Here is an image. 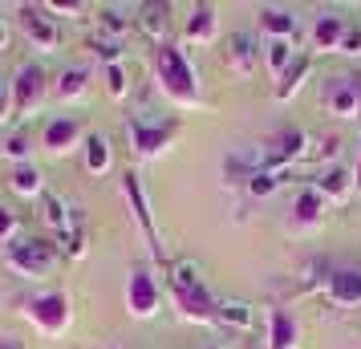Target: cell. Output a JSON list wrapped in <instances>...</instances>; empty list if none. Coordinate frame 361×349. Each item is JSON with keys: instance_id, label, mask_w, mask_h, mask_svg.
<instances>
[{"instance_id": "1", "label": "cell", "mask_w": 361, "mask_h": 349, "mask_svg": "<svg viewBox=\"0 0 361 349\" xmlns=\"http://www.w3.org/2000/svg\"><path fill=\"white\" fill-rule=\"evenodd\" d=\"M166 284H171V297H175V305H179V313L187 317V321L215 325L219 300L207 293V284L199 276L195 260H171V264H166Z\"/></svg>"}, {"instance_id": "2", "label": "cell", "mask_w": 361, "mask_h": 349, "mask_svg": "<svg viewBox=\"0 0 361 349\" xmlns=\"http://www.w3.org/2000/svg\"><path fill=\"white\" fill-rule=\"evenodd\" d=\"M154 78H159V90H163L175 106H199V73H195V66L187 61L183 49L159 45V49H154Z\"/></svg>"}, {"instance_id": "3", "label": "cell", "mask_w": 361, "mask_h": 349, "mask_svg": "<svg viewBox=\"0 0 361 349\" xmlns=\"http://www.w3.org/2000/svg\"><path fill=\"white\" fill-rule=\"evenodd\" d=\"M61 260V248L41 240V235H17L8 248H4V264L13 268L25 281H37V276H49Z\"/></svg>"}, {"instance_id": "4", "label": "cell", "mask_w": 361, "mask_h": 349, "mask_svg": "<svg viewBox=\"0 0 361 349\" xmlns=\"http://www.w3.org/2000/svg\"><path fill=\"white\" fill-rule=\"evenodd\" d=\"M20 313L33 321L45 337H61L73 321V309H69L66 293H33V297L20 300Z\"/></svg>"}, {"instance_id": "5", "label": "cell", "mask_w": 361, "mask_h": 349, "mask_svg": "<svg viewBox=\"0 0 361 349\" xmlns=\"http://www.w3.org/2000/svg\"><path fill=\"white\" fill-rule=\"evenodd\" d=\"M126 134H130V147H134V154H138V159H159V154L175 142L179 122H175V118L154 122V118L130 114V118H126Z\"/></svg>"}, {"instance_id": "6", "label": "cell", "mask_w": 361, "mask_h": 349, "mask_svg": "<svg viewBox=\"0 0 361 349\" xmlns=\"http://www.w3.org/2000/svg\"><path fill=\"white\" fill-rule=\"evenodd\" d=\"M8 82H13V114L29 118L33 110L45 106V98H49V73L37 66V61L17 66V73H13Z\"/></svg>"}, {"instance_id": "7", "label": "cell", "mask_w": 361, "mask_h": 349, "mask_svg": "<svg viewBox=\"0 0 361 349\" xmlns=\"http://www.w3.org/2000/svg\"><path fill=\"white\" fill-rule=\"evenodd\" d=\"M20 17V33L29 37V45L41 53H53L61 45V29H57V20L49 17V8L45 4H20L17 8Z\"/></svg>"}, {"instance_id": "8", "label": "cell", "mask_w": 361, "mask_h": 349, "mask_svg": "<svg viewBox=\"0 0 361 349\" xmlns=\"http://www.w3.org/2000/svg\"><path fill=\"white\" fill-rule=\"evenodd\" d=\"M159 300H163V293H159L154 272L150 268H134L130 281H126V313L134 321H147V317L159 313Z\"/></svg>"}, {"instance_id": "9", "label": "cell", "mask_w": 361, "mask_h": 349, "mask_svg": "<svg viewBox=\"0 0 361 349\" xmlns=\"http://www.w3.org/2000/svg\"><path fill=\"white\" fill-rule=\"evenodd\" d=\"M321 106L337 118H361V82L349 73L329 78L325 90H321Z\"/></svg>"}, {"instance_id": "10", "label": "cell", "mask_w": 361, "mask_h": 349, "mask_svg": "<svg viewBox=\"0 0 361 349\" xmlns=\"http://www.w3.org/2000/svg\"><path fill=\"white\" fill-rule=\"evenodd\" d=\"M122 195H126V203H130V212H134V224L142 228V235H147L150 252H154V260H163V244H159V232H154V219H150L147 191H142V179H138L134 171H126V175H122Z\"/></svg>"}, {"instance_id": "11", "label": "cell", "mask_w": 361, "mask_h": 349, "mask_svg": "<svg viewBox=\"0 0 361 349\" xmlns=\"http://www.w3.org/2000/svg\"><path fill=\"white\" fill-rule=\"evenodd\" d=\"M264 166H268L264 147H235V150H228V159H224V179H228V187H247Z\"/></svg>"}, {"instance_id": "12", "label": "cell", "mask_w": 361, "mask_h": 349, "mask_svg": "<svg viewBox=\"0 0 361 349\" xmlns=\"http://www.w3.org/2000/svg\"><path fill=\"white\" fill-rule=\"evenodd\" d=\"M321 288L333 305H361V268H329Z\"/></svg>"}, {"instance_id": "13", "label": "cell", "mask_w": 361, "mask_h": 349, "mask_svg": "<svg viewBox=\"0 0 361 349\" xmlns=\"http://www.w3.org/2000/svg\"><path fill=\"white\" fill-rule=\"evenodd\" d=\"M224 61L235 78H252L256 73V61H260V45L252 33H231L228 37V49H224Z\"/></svg>"}, {"instance_id": "14", "label": "cell", "mask_w": 361, "mask_h": 349, "mask_svg": "<svg viewBox=\"0 0 361 349\" xmlns=\"http://www.w3.org/2000/svg\"><path fill=\"white\" fill-rule=\"evenodd\" d=\"M78 142H82V122L78 118H49L45 130H41V147L49 154H69Z\"/></svg>"}, {"instance_id": "15", "label": "cell", "mask_w": 361, "mask_h": 349, "mask_svg": "<svg viewBox=\"0 0 361 349\" xmlns=\"http://www.w3.org/2000/svg\"><path fill=\"white\" fill-rule=\"evenodd\" d=\"M325 212H329V200L312 183H305L296 191V200H293V224L296 228H317V224L325 219Z\"/></svg>"}, {"instance_id": "16", "label": "cell", "mask_w": 361, "mask_h": 349, "mask_svg": "<svg viewBox=\"0 0 361 349\" xmlns=\"http://www.w3.org/2000/svg\"><path fill=\"white\" fill-rule=\"evenodd\" d=\"M260 29L268 33V41H296V33H300V17H296L293 8L268 4V8H260Z\"/></svg>"}, {"instance_id": "17", "label": "cell", "mask_w": 361, "mask_h": 349, "mask_svg": "<svg viewBox=\"0 0 361 349\" xmlns=\"http://www.w3.org/2000/svg\"><path fill=\"white\" fill-rule=\"evenodd\" d=\"M8 191L20 200H45V175L37 163H17L8 175Z\"/></svg>"}, {"instance_id": "18", "label": "cell", "mask_w": 361, "mask_h": 349, "mask_svg": "<svg viewBox=\"0 0 361 349\" xmlns=\"http://www.w3.org/2000/svg\"><path fill=\"white\" fill-rule=\"evenodd\" d=\"M345 33H349V20L341 13H321L312 20V45L317 49H341Z\"/></svg>"}, {"instance_id": "19", "label": "cell", "mask_w": 361, "mask_h": 349, "mask_svg": "<svg viewBox=\"0 0 361 349\" xmlns=\"http://www.w3.org/2000/svg\"><path fill=\"white\" fill-rule=\"evenodd\" d=\"M134 25L142 29V37H150L154 45H163L166 25H171V4H138L134 8Z\"/></svg>"}, {"instance_id": "20", "label": "cell", "mask_w": 361, "mask_h": 349, "mask_svg": "<svg viewBox=\"0 0 361 349\" xmlns=\"http://www.w3.org/2000/svg\"><path fill=\"white\" fill-rule=\"evenodd\" d=\"M183 33H187V41H195V45H212L215 33H219V17H215L212 4H195L187 25H183Z\"/></svg>"}, {"instance_id": "21", "label": "cell", "mask_w": 361, "mask_h": 349, "mask_svg": "<svg viewBox=\"0 0 361 349\" xmlns=\"http://www.w3.org/2000/svg\"><path fill=\"white\" fill-rule=\"evenodd\" d=\"M82 163L90 175H106L114 166V150H110V138L106 134H90L82 142Z\"/></svg>"}, {"instance_id": "22", "label": "cell", "mask_w": 361, "mask_h": 349, "mask_svg": "<svg viewBox=\"0 0 361 349\" xmlns=\"http://www.w3.org/2000/svg\"><path fill=\"white\" fill-rule=\"evenodd\" d=\"M321 195H325L329 203H341V200H349V191H353V175L345 171V166H329L325 175H317V179H309Z\"/></svg>"}, {"instance_id": "23", "label": "cell", "mask_w": 361, "mask_h": 349, "mask_svg": "<svg viewBox=\"0 0 361 349\" xmlns=\"http://www.w3.org/2000/svg\"><path fill=\"white\" fill-rule=\"evenodd\" d=\"M130 25H134V8H122V4H102L98 8V33L122 41L130 33Z\"/></svg>"}, {"instance_id": "24", "label": "cell", "mask_w": 361, "mask_h": 349, "mask_svg": "<svg viewBox=\"0 0 361 349\" xmlns=\"http://www.w3.org/2000/svg\"><path fill=\"white\" fill-rule=\"evenodd\" d=\"M57 248H61V256H69V260H82L85 256V216H82V207H73L69 228L57 235Z\"/></svg>"}, {"instance_id": "25", "label": "cell", "mask_w": 361, "mask_h": 349, "mask_svg": "<svg viewBox=\"0 0 361 349\" xmlns=\"http://www.w3.org/2000/svg\"><path fill=\"white\" fill-rule=\"evenodd\" d=\"M90 90V66H69L57 78V102H78Z\"/></svg>"}, {"instance_id": "26", "label": "cell", "mask_w": 361, "mask_h": 349, "mask_svg": "<svg viewBox=\"0 0 361 349\" xmlns=\"http://www.w3.org/2000/svg\"><path fill=\"white\" fill-rule=\"evenodd\" d=\"M69 216H73V203L69 200H61V195H45L41 200V224L49 228V232H66L69 228Z\"/></svg>"}, {"instance_id": "27", "label": "cell", "mask_w": 361, "mask_h": 349, "mask_svg": "<svg viewBox=\"0 0 361 349\" xmlns=\"http://www.w3.org/2000/svg\"><path fill=\"white\" fill-rule=\"evenodd\" d=\"M215 325H224V329H252L256 325V313H252V305H244V300H219Z\"/></svg>"}, {"instance_id": "28", "label": "cell", "mask_w": 361, "mask_h": 349, "mask_svg": "<svg viewBox=\"0 0 361 349\" xmlns=\"http://www.w3.org/2000/svg\"><path fill=\"white\" fill-rule=\"evenodd\" d=\"M309 69H312V61L305 57V53H296V61H293L288 69H284V78L276 82V98H280V102H288V98H293L296 90H300V82L309 78Z\"/></svg>"}, {"instance_id": "29", "label": "cell", "mask_w": 361, "mask_h": 349, "mask_svg": "<svg viewBox=\"0 0 361 349\" xmlns=\"http://www.w3.org/2000/svg\"><path fill=\"white\" fill-rule=\"evenodd\" d=\"M264 61H268V73L280 82V78H284V69L296 61L293 41H268V45H264Z\"/></svg>"}, {"instance_id": "30", "label": "cell", "mask_w": 361, "mask_h": 349, "mask_svg": "<svg viewBox=\"0 0 361 349\" xmlns=\"http://www.w3.org/2000/svg\"><path fill=\"white\" fill-rule=\"evenodd\" d=\"M268 325H272V349H293L296 345V321L284 313V309H272Z\"/></svg>"}, {"instance_id": "31", "label": "cell", "mask_w": 361, "mask_h": 349, "mask_svg": "<svg viewBox=\"0 0 361 349\" xmlns=\"http://www.w3.org/2000/svg\"><path fill=\"white\" fill-rule=\"evenodd\" d=\"M90 49L98 53L106 66H118V61H122V49H126V41H118V37H106V33H94V37H90Z\"/></svg>"}, {"instance_id": "32", "label": "cell", "mask_w": 361, "mask_h": 349, "mask_svg": "<svg viewBox=\"0 0 361 349\" xmlns=\"http://www.w3.org/2000/svg\"><path fill=\"white\" fill-rule=\"evenodd\" d=\"M106 94L114 102H122L126 94H130V73H126V66L118 61V66H106Z\"/></svg>"}, {"instance_id": "33", "label": "cell", "mask_w": 361, "mask_h": 349, "mask_svg": "<svg viewBox=\"0 0 361 349\" xmlns=\"http://www.w3.org/2000/svg\"><path fill=\"white\" fill-rule=\"evenodd\" d=\"M284 183V171H272V166H264L260 175L247 183V195H256V200H264V195H272L276 187Z\"/></svg>"}, {"instance_id": "34", "label": "cell", "mask_w": 361, "mask_h": 349, "mask_svg": "<svg viewBox=\"0 0 361 349\" xmlns=\"http://www.w3.org/2000/svg\"><path fill=\"white\" fill-rule=\"evenodd\" d=\"M4 154H8L13 163H29V154H33V138H29V130L8 134V142H4Z\"/></svg>"}, {"instance_id": "35", "label": "cell", "mask_w": 361, "mask_h": 349, "mask_svg": "<svg viewBox=\"0 0 361 349\" xmlns=\"http://www.w3.org/2000/svg\"><path fill=\"white\" fill-rule=\"evenodd\" d=\"M17 232H20V219H17V212L0 203V248H8V244L17 240Z\"/></svg>"}, {"instance_id": "36", "label": "cell", "mask_w": 361, "mask_h": 349, "mask_svg": "<svg viewBox=\"0 0 361 349\" xmlns=\"http://www.w3.org/2000/svg\"><path fill=\"white\" fill-rule=\"evenodd\" d=\"M8 118H13V82L0 78V122H8Z\"/></svg>"}, {"instance_id": "37", "label": "cell", "mask_w": 361, "mask_h": 349, "mask_svg": "<svg viewBox=\"0 0 361 349\" xmlns=\"http://www.w3.org/2000/svg\"><path fill=\"white\" fill-rule=\"evenodd\" d=\"M45 8H49V17H53V20H57V17H78V13H85V4H66V0H49Z\"/></svg>"}, {"instance_id": "38", "label": "cell", "mask_w": 361, "mask_h": 349, "mask_svg": "<svg viewBox=\"0 0 361 349\" xmlns=\"http://www.w3.org/2000/svg\"><path fill=\"white\" fill-rule=\"evenodd\" d=\"M341 53L361 57V29H357V25H349V33H345V41H341Z\"/></svg>"}, {"instance_id": "39", "label": "cell", "mask_w": 361, "mask_h": 349, "mask_svg": "<svg viewBox=\"0 0 361 349\" xmlns=\"http://www.w3.org/2000/svg\"><path fill=\"white\" fill-rule=\"evenodd\" d=\"M8 45H13V25L0 17V53H8Z\"/></svg>"}, {"instance_id": "40", "label": "cell", "mask_w": 361, "mask_h": 349, "mask_svg": "<svg viewBox=\"0 0 361 349\" xmlns=\"http://www.w3.org/2000/svg\"><path fill=\"white\" fill-rule=\"evenodd\" d=\"M0 349H25L20 341H13V337H0Z\"/></svg>"}, {"instance_id": "41", "label": "cell", "mask_w": 361, "mask_h": 349, "mask_svg": "<svg viewBox=\"0 0 361 349\" xmlns=\"http://www.w3.org/2000/svg\"><path fill=\"white\" fill-rule=\"evenodd\" d=\"M353 187L361 191V163H357V175H353Z\"/></svg>"}, {"instance_id": "42", "label": "cell", "mask_w": 361, "mask_h": 349, "mask_svg": "<svg viewBox=\"0 0 361 349\" xmlns=\"http://www.w3.org/2000/svg\"><path fill=\"white\" fill-rule=\"evenodd\" d=\"M0 154H4V142H0Z\"/></svg>"}, {"instance_id": "43", "label": "cell", "mask_w": 361, "mask_h": 349, "mask_svg": "<svg viewBox=\"0 0 361 349\" xmlns=\"http://www.w3.org/2000/svg\"><path fill=\"white\" fill-rule=\"evenodd\" d=\"M207 349H215V345H207Z\"/></svg>"}]
</instances>
